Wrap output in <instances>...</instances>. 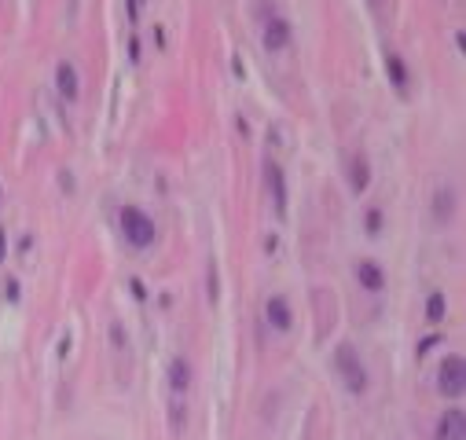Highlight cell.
Returning <instances> with one entry per match:
<instances>
[{
	"label": "cell",
	"instance_id": "6da1fadb",
	"mask_svg": "<svg viewBox=\"0 0 466 440\" xmlns=\"http://www.w3.org/2000/svg\"><path fill=\"white\" fill-rule=\"evenodd\" d=\"M118 224H121V235L129 239V246H136V250H143V246L154 242V224H151V217H147L143 209L125 206L118 213Z\"/></svg>",
	"mask_w": 466,
	"mask_h": 440
},
{
	"label": "cell",
	"instance_id": "7a4b0ae2",
	"mask_svg": "<svg viewBox=\"0 0 466 440\" xmlns=\"http://www.w3.org/2000/svg\"><path fill=\"white\" fill-rule=\"evenodd\" d=\"M338 367H342V374H345L349 393H364V389H367L364 363H360V356H356V349H353V345H342V349H338Z\"/></svg>",
	"mask_w": 466,
	"mask_h": 440
},
{
	"label": "cell",
	"instance_id": "3957f363",
	"mask_svg": "<svg viewBox=\"0 0 466 440\" xmlns=\"http://www.w3.org/2000/svg\"><path fill=\"white\" fill-rule=\"evenodd\" d=\"M463 378H466V367L463 360H444L441 363V393L444 396H463Z\"/></svg>",
	"mask_w": 466,
	"mask_h": 440
},
{
	"label": "cell",
	"instance_id": "277c9868",
	"mask_svg": "<svg viewBox=\"0 0 466 440\" xmlns=\"http://www.w3.org/2000/svg\"><path fill=\"white\" fill-rule=\"evenodd\" d=\"M356 279H360V286H364V290H371V294H378V290L386 286V272L375 261H360L356 264Z\"/></svg>",
	"mask_w": 466,
	"mask_h": 440
},
{
	"label": "cell",
	"instance_id": "5b68a950",
	"mask_svg": "<svg viewBox=\"0 0 466 440\" xmlns=\"http://www.w3.org/2000/svg\"><path fill=\"white\" fill-rule=\"evenodd\" d=\"M463 422H466L463 411H448V415L437 422V437H433V440H463V433H466Z\"/></svg>",
	"mask_w": 466,
	"mask_h": 440
},
{
	"label": "cell",
	"instance_id": "8992f818",
	"mask_svg": "<svg viewBox=\"0 0 466 440\" xmlns=\"http://www.w3.org/2000/svg\"><path fill=\"white\" fill-rule=\"evenodd\" d=\"M264 45H268V48H287L290 45L287 19H268V26H264Z\"/></svg>",
	"mask_w": 466,
	"mask_h": 440
},
{
	"label": "cell",
	"instance_id": "52a82bcc",
	"mask_svg": "<svg viewBox=\"0 0 466 440\" xmlns=\"http://www.w3.org/2000/svg\"><path fill=\"white\" fill-rule=\"evenodd\" d=\"M264 319H268L275 330H287V327H290V308H287V301H283V297H272V301L264 305Z\"/></svg>",
	"mask_w": 466,
	"mask_h": 440
},
{
	"label": "cell",
	"instance_id": "ba28073f",
	"mask_svg": "<svg viewBox=\"0 0 466 440\" xmlns=\"http://www.w3.org/2000/svg\"><path fill=\"white\" fill-rule=\"evenodd\" d=\"M59 92L67 95V100H78V73H73V67H59Z\"/></svg>",
	"mask_w": 466,
	"mask_h": 440
},
{
	"label": "cell",
	"instance_id": "9c48e42d",
	"mask_svg": "<svg viewBox=\"0 0 466 440\" xmlns=\"http://www.w3.org/2000/svg\"><path fill=\"white\" fill-rule=\"evenodd\" d=\"M349 180H353V191H364V187H367V180H371V173H367V165L360 162V158H356V162H353V169H349Z\"/></svg>",
	"mask_w": 466,
	"mask_h": 440
},
{
	"label": "cell",
	"instance_id": "30bf717a",
	"mask_svg": "<svg viewBox=\"0 0 466 440\" xmlns=\"http://www.w3.org/2000/svg\"><path fill=\"white\" fill-rule=\"evenodd\" d=\"M268 173H272V191H275V202H279V209H283V202H287V187H283V173H279V165H268Z\"/></svg>",
	"mask_w": 466,
	"mask_h": 440
},
{
	"label": "cell",
	"instance_id": "8fae6325",
	"mask_svg": "<svg viewBox=\"0 0 466 440\" xmlns=\"http://www.w3.org/2000/svg\"><path fill=\"white\" fill-rule=\"evenodd\" d=\"M173 385H176V389H184V385H187V363H173Z\"/></svg>",
	"mask_w": 466,
	"mask_h": 440
},
{
	"label": "cell",
	"instance_id": "7c38bea8",
	"mask_svg": "<svg viewBox=\"0 0 466 440\" xmlns=\"http://www.w3.org/2000/svg\"><path fill=\"white\" fill-rule=\"evenodd\" d=\"M389 70H393V81L404 84V62H400L397 56H389Z\"/></svg>",
	"mask_w": 466,
	"mask_h": 440
},
{
	"label": "cell",
	"instance_id": "4fadbf2b",
	"mask_svg": "<svg viewBox=\"0 0 466 440\" xmlns=\"http://www.w3.org/2000/svg\"><path fill=\"white\" fill-rule=\"evenodd\" d=\"M441 312H444V301L433 294V297H430V319H441Z\"/></svg>",
	"mask_w": 466,
	"mask_h": 440
},
{
	"label": "cell",
	"instance_id": "5bb4252c",
	"mask_svg": "<svg viewBox=\"0 0 466 440\" xmlns=\"http://www.w3.org/2000/svg\"><path fill=\"white\" fill-rule=\"evenodd\" d=\"M378 220H382V213L371 209V213H367V228H371V231H378Z\"/></svg>",
	"mask_w": 466,
	"mask_h": 440
},
{
	"label": "cell",
	"instance_id": "9a60e30c",
	"mask_svg": "<svg viewBox=\"0 0 466 440\" xmlns=\"http://www.w3.org/2000/svg\"><path fill=\"white\" fill-rule=\"evenodd\" d=\"M4 250H8V239H4V231H0V261H4Z\"/></svg>",
	"mask_w": 466,
	"mask_h": 440
}]
</instances>
